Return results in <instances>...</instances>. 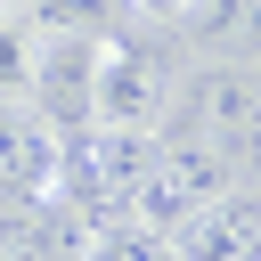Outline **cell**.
<instances>
[{
	"instance_id": "obj_1",
	"label": "cell",
	"mask_w": 261,
	"mask_h": 261,
	"mask_svg": "<svg viewBox=\"0 0 261 261\" xmlns=\"http://www.w3.org/2000/svg\"><path fill=\"white\" fill-rule=\"evenodd\" d=\"M155 139H196V147L228 155L237 171H261V65L204 57L196 73H179Z\"/></svg>"
},
{
	"instance_id": "obj_2",
	"label": "cell",
	"mask_w": 261,
	"mask_h": 261,
	"mask_svg": "<svg viewBox=\"0 0 261 261\" xmlns=\"http://www.w3.org/2000/svg\"><path fill=\"white\" fill-rule=\"evenodd\" d=\"M98 41L106 33H41V57H33V114L73 147L98 130Z\"/></svg>"
},
{
	"instance_id": "obj_3",
	"label": "cell",
	"mask_w": 261,
	"mask_h": 261,
	"mask_svg": "<svg viewBox=\"0 0 261 261\" xmlns=\"http://www.w3.org/2000/svg\"><path fill=\"white\" fill-rule=\"evenodd\" d=\"M179 65L155 41H98V130H163Z\"/></svg>"
},
{
	"instance_id": "obj_4",
	"label": "cell",
	"mask_w": 261,
	"mask_h": 261,
	"mask_svg": "<svg viewBox=\"0 0 261 261\" xmlns=\"http://www.w3.org/2000/svg\"><path fill=\"white\" fill-rule=\"evenodd\" d=\"M57 179H65V139H57L24 98H0V196L41 204Z\"/></svg>"
},
{
	"instance_id": "obj_5",
	"label": "cell",
	"mask_w": 261,
	"mask_h": 261,
	"mask_svg": "<svg viewBox=\"0 0 261 261\" xmlns=\"http://www.w3.org/2000/svg\"><path fill=\"white\" fill-rule=\"evenodd\" d=\"M171 253L179 261H261V204L237 188V196H220V204H204L179 237H171Z\"/></svg>"
},
{
	"instance_id": "obj_6",
	"label": "cell",
	"mask_w": 261,
	"mask_h": 261,
	"mask_svg": "<svg viewBox=\"0 0 261 261\" xmlns=\"http://www.w3.org/2000/svg\"><path fill=\"white\" fill-rule=\"evenodd\" d=\"M33 57H41V41L24 24H0V98H33Z\"/></svg>"
},
{
	"instance_id": "obj_7",
	"label": "cell",
	"mask_w": 261,
	"mask_h": 261,
	"mask_svg": "<svg viewBox=\"0 0 261 261\" xmlns=\"http://www.w3.org/2000/svg\"><path fill=\"white\" fill-rule=\"evenodd\" d=\"M147 16H188V0H139Z\"/></svg>"
}]
</instances>
